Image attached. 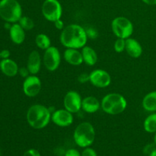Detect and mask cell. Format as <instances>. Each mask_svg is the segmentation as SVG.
I'll use <instances>...</instances> for the list:
<instances>
[{"instance_id": "obj_1", "label": "cell", "mask_w": 156, "mask_h": 156, "mask_svg": "<svg viewBox=\"0 0 156 156\" xmlns=\"http://www.w3.org/2000/svg\"><path fill=\"white\" fill-rule=\"evenodd\" d=\"M85 30L78 24H70L64 27L60 34V42L66 48L79 49L87 43Z\"/></svg>"}, {"instance_id": "obj_2", "label": "cell", "mask_w": 156, "mask_h": 156, "mask_svg": "<svg viewBox=\"0 0 156 156\" xmlns=\"http://www.w3.org/2000/svg\"><path fill=\"white\" fill-rule=\"evenodd\" d=\"M51 119L49 108L41 105H34L30 107L27 112V120L34 129H41L48 125Z\"/></svg>"}, {"instance_id": "obj_3", "label": "cell", "mask_w": 156, "mask_h": 156, "mask_svg": "<svg viewBox=\"0 0 156 156\" xmlns=\"http://www.w3.org/2000/svg\"><path fill=\"white\" fill-rule=\"evenodd\" d=\"M127 106V102L123 95L117 93H111L103 98L101 108L105 113L111 115L121 114Z\"/></svg>"}, {"instance_id": "obj_4", "label": "cell", "mask_w": 156, "mask_h": 156, "mask_svg": "<svg viewBox=\"0 0 156 156\" xmlns=\"http://www.w3.org/2000/svg\"><path fill=\"white\" fill-rule=\"evenodd\" d=\"M75 143L82 148H87L94 141L95 131L94 126L88 122L80 123L76 128L73 134Z\"/></svg>"}, {"instance_id": "obj_5", "label": "cell", "mask_w": 156, "mask_h": 156, "mask_svg": "<svg viewBox=\"0 0 156 156\" xmlns=\"http://www.w3.org/2000/svg\"><path fill=\"white\" fill-rule=\"evenodd\" d=\"M0 17L7 22H17L22 17L21 5L17 0H1Z\"/></svg>"}, {"instance_id": "obj_6", "label": "cell", "mask_w": 156, "mask_h": 156, "mask_svg": "<svg viewBox=\"0 0 156 156\" xmlns=\"http://www.w3.org/2000/svg\"><path fill=\"white\" fill-rule=\"evenodd\" d=\"M111 28L114 34L118 38L127 39L133 32V25L132 22L125 17H117L113 20Z\"/></svg>"}, {"instance_id": "obj_7", "label": "cell", "mask_w": 156, "mask_h": 156, "mask_svg": "<svg viewBox=\"0 0 156 156\" xmlns=\"http://www.w3.org/2000/svg\"><path fill=\"white\" fill-rule=\"evenodd\" d=\"M62 9L58 0H45L42 5V14L49 21H56L60 19Z\"/></svg>"}, {"instance_id": "obj_8", "label": "cell", "mask_w": 156, "mask_h": 156, "mask_svg": "<svg viewBox=\"0 0 156 156\" xmlns=\"http://www.w3.org/2000/svg\"><path fill=\"white\" fill-rule=\"evenodd\" d=\"M61 62V56L59 50L55 47H50L45 50L44 55V64L46 69L50 72L58 69Z\"/></svg>"}, {"instance_id": "obj_9", "label": "cell", "mask_w": 156, "mask_h": 156, "mask_svg": "<svg viewBox=\"0 0 156 156\" xmlns=\"http://www.w3.org/2000/svg\"><path fill=\"white\" fill-rule=\"evenodd\" d=\"M82 98L80 94L74 91H70L65 95L63 99L64 108L72 114H75L82 108Z\"/></svg>"}, {"instance_id": "obj_10", "label": "cell", "mask_w": 156, "mask_h": 156, "mask_svg": "<svg viewBox=\"0 0 156 156\" xmlns=\"http://www.w3.org/2000/svg\"><path fill=\"white\" fill-rule=\"evenodd\" d=\"M41 81L36 76H29L23 82V91L27 97L33 98L37 95L41 90Z\"/></svg>"}, {"instance_id": "obj_11", "label": "cell", "mask_w": 156, "mask_h": 156, "mask_svg": "<svg viewBox=\"0 0 156 156\" xmlns=\"http://www.w3.org/2000/svg\"><path fill=\"white\" fill-rule=\"evenodd\" d=\"M89 81L94 86L98 88H106L111 82V76L103 69H95L89 75Z\"/></svg>"}, {"instance_id": "obj_12", "label": "cell", "mask_w": 156, "mask_h": 156, "mask_svg": "<svg viewBox=\"0 0 156 156\" xmlns=\"http://www.w3.org/2000/svg\"><path fill=\"white\" fill-rule=\"evenodd\" d=\"M53 123L61 127L69 126L73 123V116L72 113L66 109H60L54 111L51 115Z\"/></svg>"}, {"instance_id": "obj_13", "label": "cell", "mask_w": 156, "mask_h": 156, "mask_svg": "<svg viewBox=\"0 0 156 156\" xmlns=\"http://www.w3.org/2000/svg\"><path fill=\"white\" fill-rule=\"evenodd\" d=\"M41 66V55L36 50H34L30 53L27 59V68L28 69L30 74L36 75L39 73Z\"/></svg>"}, {"instance_id": "obj_14", "label": "cell", "mask_w": 156, "mask_h": 156, "mask_svg": "<svg viewBox=\"0 0 156 156\" xmlns=\"http://www.w3.org/2000/svg\"><path fill=\"white\" fill-rule=\"evenodd\" d=\"M63 56L64 59L73 66H79L83 62L82 53L77 50V49L67 48L64 51Z\"/></svg>"}, {"instance_id": "obj_15", "label": "cell", "mask_w": 156, "mask_h": 156, "mask_svg": "<svg viewBox=\"0 0 156 156\" xmlns=\"http://www.w3.org/2000/svg\"><path fill=\"white\" fill-rule=\"evenodd\" d=\"M125 50L128 54L133 58H138L143 53L142 46L136 40L133 38H127L126 39V47Z\"/></svg>"}, {"instance_id": "obj_16", "label": "cell", "mask_w": 156, "mask_h": 156, "mask_svg": "<svg viewBox=\"0 0 156 156\" xmlns=\"http://www.w3.org/2000/svg\"><path fill=\"white\" fill-rule=\"evenodd\" d=\"M0 69L3 74L9 77L16 76L18 73V67L15 61L10 59H4L0 62Z\"/></svg>"}, {"instance_id": "obj_17", "label": "cell", "mask_w": 156, "mask_h": 156, "mask_svg": "<svg viewBox=\"0 0 156 156\" xmlns=\"http://www.w3.org/2000/svg\"><path fill=\"white\" fill-rule=\"evenodd\" d=\"M9 34L12 42L16 44H22L25 39L24 30L19 24H12L11 28L9 29Z\"/></svg>"}, {"instance_id": "obj_18", "label": "cell", "mask_w": 156, "mask_h": 156, "mask_svg": "<svg viewBox=\"0 0 156 156\" xmlns=\"http://www.w3.org/2000/svg\"><path fill=\"white\" fill-rule=\"evenodd\" d=\"M82 108L86 113H95L100 108V102L94 96H88L82 100Z\"/></svg>"}, {"instance_id": "obj_19", "label": "cell", "mask_w": 156, "mask_h": 156, "mask_svg": "<svg viewBox=\"0 0 156 156\" xmlns=\"http://www.w3.org/2000/svg\"><path fill=\"white\" fill-rule=\"evenodd\" d=\"M83 62H85L88 66H94L98 61V56L94 50L88 46H85L82 47V50Z\"/></svg>"}, {"instance_id": "obj_20", "label": "cell", "mask_w": 156, "mask_h": 156, "mask_svg": "<svg viewBox=\"0 0 156 156\" xmlns=\"http://www.w3.org/2000/svg\"><path fill=\"white\" fill-rule=\"evenodd\" d=\"M143 107L149 112L156 111V91L149 93L143 100Z\"/></svg>"}, {"instance_id": "obj_21", "label": "cell", "mask_w": 156, "mask_h": 156, "mask_svg": "<svg viewBox=\"0 0 156 156\" xmlns=\"http://www.w3.org/2000/svg\"><path fill=\"white\" fill-rule=\"evenodd\" d=\"M144 129L147 133H152L156 132V114H150L145 120L143 123Z\"/></svg>"}, {"instance_id": "obj_22", "label": "cell", "mask_w": 156, "mask_h": 156, "mask_svg": "<svg viewBox=\"0 0 156 156\" xmlns=\"http://www.w3.org/2000/svg\"><path fill=\"white\" fill-rule=\"evenodd\" d=\"M35 43H36V45L39 47L41 50H47L49 47H51L50 44V38L48 37V36L44 34H39L36 37V39H35Z\"/></svg>"}, {"instance_id": "obj_23", "label": "cell", "mask_w": 156, "mask_h": 156, "mask_svg": "<svg viewBox=\"0 0 156 156\" xmlns=\"http://www.w3.org/2000/svg\"><path fill=\"white\" fill-rule=\"evenodd\" d=\"M18 21H19V24L24 30H30L34 27V23L33 20L27 16H22Z\"/></svg>"}, {"instance_id": "obj_24", "label": "cell", "mask_w": 156, "mask_h": 156, "mask_svg": "<svg viewBox=\"0 0 156 156\" xmlns=\"http://www.w3.org/2000/svg\"><path fill=\"white\" fill-rule=\"evenodd\" d=\"M125 47H126V40L125 39L118 38L115 41V44H114V50L117 53H121V52H123L125 50Z\"/></svg>"}, {"instance_id": "obj_25", "label": "cell", "mask_w": 156, "mask_h": 156, "mask_svg": "<svg viewBox=\"0 0 156 156\" xmlns=\"http://www.w3.org/2000/svg\"><path fill=\"white\" fill-rule=\"evenodd\" d=\"M85 32H86L87 37L91 38V39H95V38H97L98 36V31L96 30V29L92 27H88V28H87L86 30H85Z\"/></svg>"}, {"instance_id": "obj_26", "label": "cell", "mask_w": 156, "mask_h": 156, "mask_svg": "<svg viewBox=\"0 0 156 156\" xmlns=\"http://www.w3.org/2000/svg\"><path fill=\"white\" fill-rule=\"evenodd\" d=\"M82 156H98V155L94 149H91V148L87 147L86 149H85V150L82 152Z\"/></svg>"}, {"instance_id": "obj_27", "label": "cell", "mask_w": 156, "mask_h": 156, "mask_svg": "<svg viewBox=\"0 0 156 156\" xmlns=\"http://www.w3.org/2000/svg\"><path fill=\"white\" fill-rule=\"evenodd\" d=\"M23 156H41V155L37 150H36V149H31L26 151V152H24V155H23Z\"/></svg>"}, {"instance_id": "obj_28", "label": "cell", "mask_w": 156, "mask_h": 156, "mask_svg": "<svg viewBox=\"0 0 156 156\" xmlns=\"http://www.w3.org/2000/svg\"><path fill=\"white\" fill-rule=\"evenodd\" d=\"M65 156H82L80 152L75 149H70L66 151Z\"/></svg>"}, {"instance_id": "obj_29", "label": "cell", "mask_w": 156, "mask_h": 156, "mask_svg": "<svg viewBox=\"0 0 156 156\" xmlns=\"http://www.w3.org/2000/svg\"><path fill=\"white\" fill-rule=\"evenodd\" d=\"M78 80L81 83H85L87 82L88 81H89V75L86 74V73H82L78 78Z\"/></svg>"}, {"instance_id": "obj_30", "label": "cell", "mask_w": 156, "mask_h": 156, "mask_svg": "<svg viewBox=\"0 0 156 156\" xmlns=\"http://www.w3.org/2000/svg\"><path fill=\"white\" fill-rule=\"evenodd\" d=\"M18 73H19V74L21 75V76H22V77L24 78H27L28 77V75L29 73H30V72H29L28 69L27 68H21L19 70H18Z\"/></svg>"}, {"instance_id": "obj_31", "label": "cell", "mask_w": 156, "mask_h": 156, "mask_svg": "<svg viewBox=\"0 0 156 156\" xmlns=\"http://www.w3.org/2000/svg\"><path fill=\"white\" fill-rule=\"evenodd\" d=\"M54 25L56 28L58 29V30H63L64 23L61 19H58L56 21H54Z\"/></svg>"}, {"instance_id": "obj_32", "label": "cell", "mask_w": 156, "mask_h": 156, "mask_svg": "<svg viewBox=\"0 0 156 156\" xmlns=\"http://www.w3.org/2000/svg\"><path fill=\"white\" fill-rule=\"evenodd\" d=\"M155 149V147L152 144H149L148 146H146V147L144 148V150H143V152H144L145 155H149L152 151Z\"/></svg>"}, {"instance_id": "obj_33", "label": "cell", "mask_w": 156, "mask_h": 156, "mask_svg": "<svg viewBox=\"0 0 156 156\" xmlns=\"http://www.w3.org/2000/svg\"><path fill=\"white\" fill-rule=\"evenodd\" d=\"M9 56H10V52L8 50H3L2 51L0 52V56L1 58L4 59H9Z\"/></svg>"}, {"instance_id": "obj_34", "label": "cell", "mask_w": 156, "mask_h": 156, "mask_svg": "<svg viewBox=\"0 0 156 156\" xmlns=\"http://www.w3.org/2000/svg\"><path fill=\"white\" fill-rule=\"evenodd\" d=\"M146 4L149 5H156V0H142Z\"/></svg>"}, {"instance_id": "obj_35", "label": "cell", "mask_w": 156, "mask_h": 156, "mask_svg": "<svg viewBox=\"0 0 156 156\" xmlns=\"http://www.w3.org/2000/svg\"><path fill=\"white\" fill-rule=\"evenodd\" d=\"M149 156H156V149H154V150L152 151L150 154H149Z\"/></svg>"}, {"instance_id": "obj_36", "label": "cell", "mask_w": 156, "mask_h": 156, "mask_svg": "<svg viewBox=\"0 0 156 156\" xmlns=\"http://www.w3.org/2000/svg\"><path fill=\"white\" fill-rule=\"evenodd\" d=\"M154 142H155V145L156 146V132L155 134V137H154Z\"/></svg>"}, {"instance_id": "obj_37", "label": "cell", "mask_w": 156, "mask_h": 156, "mask_svg": "<svg viewBox=\"0 0 156 156\" xmlns=\"http://www.w3.org/2000/svg\"><path fill=\"white\" fill-rule=\"evenodd\" d=\"M0 156H1V151H0Z\"/></svg>"}, {"instance_id": "obj_38", "label": "cell", "mask_w": 156, "mask_h": 156, "mask_svg": "<svg viewBox=\"0 0 156 156\" xmlns=\"http://www.w3.org/2000/svg\"><path fill=\"white\" fill-rule=\"evenodd\" d=\"M0 58H1V56H0Z\"/></svg>"}]
</instances>
